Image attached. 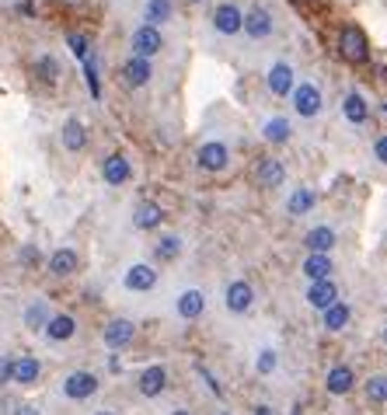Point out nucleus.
Returning a JSON list of instances; mask_svg holds the SVG:
<instances>
[{"instance_id":"22","label":"nucleus","mask_w":387,"mask_h":415,"mask_svg":"<svg viewBox=\"0 0 387 415\" xmlns=\"http://www.w3.org/2000/svg\"><path fill=\"white\" fill-rule=\"evenodd\" d=\"M53 342H70L74 335H77V321L70 317V314H53L49 321H46V328H42Z\"/></svg>"},{"instance_id":"37","label":"nucleus","mask_w":387,"mask_h":415,"mask_svg":"<svg viewBox=\"0 0 387 415\" xmlns=\"http://www.w3.org/2000/svg\"><path fill=\"white\" fill-rule=\"evenodd\" d=\"M84 77H88V88H91V95H101V88H98V67H95V56H88L84 60Z\"/></svg>"},{"instance_id":"3","label":"nucleus","mask_w":387,"mask_h":415,"mask_svg":"<svg viewBox=\"0 0 387 415\" xmlns=\"http://www.w3.org/2000/svg\"><path fill=\"white\" fill-rule=\"evenodd\" d=\"M63 395H67L70 402H84V398H91V395H98V377L95 374H88V370H74V374H67V381H63Z\"/></svg>"},{"instance_id":"18","label":"nucleus","mask_w":387,"mask_h":415,"mask_svg":"<svg viewBox=\"0 0 387 415\" xmlns=\"http://www.w3.org/2000/svg\"><path fill=\"white\" fill-rule=\"evenodd\" d=\"M265 84H269V91L276 95V98H287V95H293V67L290 63H276L273 70H269V77H265Z\"/></svg>"},{"instance_id":"34","label":"nucleus","mask_w":387,"mask_h":415,"mask_svg":"<svg viewBox=\"0 0 387 415\" xmlns=\"http://www.w3.org/2000/svg\"><path fill=\"white\" fill-rule=\"evenodd\" d=\"M363 388H367V398H370V402L387 405V374H374V377H370Z\"/></svg>"},{"instance_id":"35","label":"nucleus","mask_w":387,"mask_h":415,"mask_svg":"<svg viewBox=\"0 0 387 415\" xmlns=\"http://www.w3.org/2000/svg\"><path fill=\"white\" fill-rule=\"evenodd\" d=\"M67 46H70V53H74L77 60H88V35L70 32V35H67Z\"/></svg>"},{"instance_id":"26","label":"nucleus","mask_w":387,"mask_h":415,"mask_svg":"<svg viewBox=\"0 0 387 415\" xmlns=\"http://www.w3.org/2000/svg\"><path fill=\"white\" fill-rule=\"evenodd\" d=\"M342 112H346V119H349V122H356V126H363V122L370 119V105H367V98H363L360 91H349V95H346Z\"/></svg>"},{"instance_id":"16","label":"nucleus","mask_w":387,"mask_h":415,"mask_svg":"<svg viewBox=\"0 0 387 415\" xmlns=\"http://www.w3.org/2000/svg\"><path fill=\"white\" fill-rule=\"evenodd\" d=\"M136 388H140L143 398H157V395L168 388V370H164V367H147V370L140 374Z\"/></svg>"},{"instance_id":"28","label":"nucleus","mask_w":387,"mask_h":415,"mask_svg":"<svg viewBox=\"0 0 387 415\" xmlns=\"http://www.w3.org/2000/svg\"><path fill=\"white\" fill-rule=\"evenodd\" d=\"M317 203V196H314V189H296L290 199H287V213L290 216H303V213H310Z\"/></svg>"},{"instance_id":"7","label":"nucleus","mask_w":387,"mask_h":415,"mask_svg":"<svg viewBox=\"0 0 387 415\" xmlns=\"http://www.w3.org/2000/svg\"><path fill=\"white\" fill-rule=\"evenodd\" d=\"M101 335H105V345H108V349H126V345L136 338V324H133L129 317H112Z\"/></svg>"},{"instance_id":"23","label":"nucleus","mask_w":387,"mask_h":415,"mask_svg":"<svg viewBox=\"0 0 387 415\" xmlns=\"http://www.w3.org/2000/svg\"><path fill=\"white\" fill-rule=\"evenodd\" d=\"M39 374H42V367H39L35 356H18V360H11V381H14V384H35Z\"/></svg>"},{"instance_id":"4","label":"nucleus","mask_w":387,"mask_h":415,"mask_svg":"<svg viewBox=\"0 0 387 415\" xmlns=\"http://www.w3.org/2000/svg\"><path fill=\"white\" fill-rule=\"evenodd\" d=\"M223 304H227V311L230 314L251 311V304H255V290H251V283H244V279L227 283V290H223Z\"/></svg>"},{"instance_id":"14","label":"nucleus","mask_w":387,"mask_h":415,"mask_svg":"<svg viewBox=\"0 0 387 415\" xmlns=\"http://www.w3.org/2000/svg\"><path fill=\"white\" fill-rule=\"evenodd\" d=\"M129 175H133V168H129V161H126L122 154H112V157L101 161V178H105L108 185H126Z\"/></svg>"},{"instance_id":"5","label":"nucleus","mask_w":387,"mask_h":415,"mask_svg":"<svg viewBox=\"0 0 387 415\" xmlns=\"http://www.w3.org/2000/svg\"><path fill=\"white\" fill-rule=\"evenodd\" d=\"M255 182H258V189H280L287 182V164L280 157H262L255 168Z\"/></svg>"},{"instance_id":"33","label":"nucleus","mask_w":387,"mask_h":415,"mask_svg":"<svg viewBox=\"0 0 387 415\" xmlns=\"http://www.w3.org/2000/svg\"><path fill=\"white\" fill-rule=\"evenodd\" d=\"M143 18H147V25H161V21H168L171 18V0H147V11H143Z\"/></svg>"},{"instance_id":"15","label":"nucleus","mask_w":387,"mask_h":415,"mask_svg":"<svg viewBox=\"0 0 387 415\" xmlns=\"http://www.w3.org/2000/svg\"><path fill=\"white\" fill-rule=\"evenodd\" d=\"M303 244H307L310 255H328V251L339 244V237H335L332 227H310V230L303 234Z\"/></svg>"},{"instance_id":"27","label":"nucleus","mask_w":387,"mask_h":415,"mask_svg":"<svg viewBox=\"0 0 387 415\" xmlns=\"http://www.w3.org/2000/svg\"><path fill=\"white\" fill-rule=\"evenodd\" d=\"M332 258L328 255H307L303 258V276L310 279V283H321V279H328L332 276Z\"/></svg>"},{"instance_id":"12","label":"nucleus","mask_w":387,"mask_h":415,"mask_svg":"<svg viewBox=\"0 0 387 415\" xmlns=\"http://www.w3.org/2000/svg\"><path fill=\"white\" fill-rule=\"evenodd\" d=\"M307 304L314 311H328L332 304H339V286L332 279H321V283H310L307 286Z\"/></svg>"},{"instance_id":"39","label":"nucleus","mask_w":387,"mask_h":415,"mask_svg":"<svg viewBox=\"0 0 387 415\" xmlns=\"http://www.w3.org/2000/svg\"><path fill=\"white\" fill-rule=\"evenodd\" d=\"M374 154H377V161H381V164H387V136H381V140L374 143Z\"/></svg>"},{"instance_id":"45","label":"nucleus","mask_w":387,"mask_h":415,"mask_svg":"<svg viewBox=\"0 0 387 415\" xmlns=\"http://www.w3.org/2000/svg\"><path fill=\"white\" fill-rule=\"evenodd\" d=\"M384 342H387V324H384Z\"/></svg>"},{"instance_id":"1","label":"nucleus","mask_w":387,"mask_h":415,"mask_svg":"<svg viewBox=\"0 0 387 415\" xmlns=\"http://www.w3.org/2000/svg\"><path fill=\"white\" fill-rule=\"evenodd\" d=\"M339 56L346 63H353V67L370 63V39H367V32L360 25H342V32H339Z\"/></svg>"},{"instance_id":"31","label":"nucleus","mask_w":387,"mask_h":415,"mask_svg":"<svg viewBox=\"0 0 387 415\" xmlns=\"http://www.w3.org/2000/svg\"><path fill=\"white\" fill-rule=\"evenodd\" d=\"M49 317H53V314H49V304H46V301H32L28 311H25V324H28L32 331H42Z\"/></svg>"},{"instance_id":"40","label":"nucleus","mask_w":387,"mask_h":415,"mask_svg":"<svg viewBox=\"0 0 387 415\" xmlns=\"http://www.w3.org/2000/svg\"><path fill=\"white\" fill-rule=\"evenodd\" d=\"M14 415H39V409H32V405H21V409H18Z\"/></svg>"},{"instance_id":"44","label":"nucleus","mask_w":387,"mask_h":415,"mask_svg":"<svg viewBox=\"0 0 387 415\" xmlns=\"http://www.w3.org/2000/svg\"><path fill=\"white\" fill-rule=\"evenodd\" d=\"M63 4H77V0H63Z\"/></svg>"},{"instance_id":"2","label":"nucleus","mask_w":387,"mask_h":415,"mask_svg":"<svg viewBox=\"0 0 387 415\" xmlns=\"http://www.w3.org/2000/svg\"><path fill=\"white\" fill-rule=\"evenodd\" d=\"M129 46H133V56L150 60V56H157V53L164 49V35H161V28H154V25H140V28L133 32Z\"/></svg>"},{"instance_id":"9","label":"nucleus","mask_w":387,"mask_h":415,"mask_svg":"<svg viewBox=\"0 0 387 415\" xmlns=\"http://www.w3.org/2000/svg\"><path fill=\"white\" fill-rule=\"evenodd\" d=\"M241 21H244V14H241L237 4H220V7L213 11V28H216L220 35H237V32H241Z\"/></svg>"},{"instance_id":"13","label":"nucleus","mask_w":387,"mask_h":415,"mask_svg":"<svg viewBox=\"0 0 387 415\" xmlns=\"http://www.w3.org/2000/svg\"><path fill=\"white\" fill-rule=\"evenodd\" d=\"M150 77H154V70H150V60L129 56V60L122 63V84H126V88H143Z\"/></svg>"},{"instance_id":"38","label":"nucleus","mask_w":387,"mask_h":415,"mask_svg":"<svg viewBox=\"0 0 387 415\" xmlns=\"http://www.w3.org/2000/svg\"><path fill=\"white\" fill-rule=\"evenodd\" d=\"M4 384H11V360L7 356H0V388Z\"/></svg>"},{"instance_id":"10","label":"nucleus","mask_w":387,"mask_h":415,"mask_svg":"<svg viewBox=\"0 0 387 415\" xmlns=\"http://www.w3.org/2000/svg\"><path fill=\"white\" fill-rule=\"evenodd\" d=\"M273 14L265 11V7H251L248 14H244V21H241V32H248L251 39H269L273 35Z\"/></svg>"},{"instance_id":"42","label":"nucleus","mask_w":387,"mask_h":415,"mask_svg":"<svg viewBox=\"0 0 387 415\" xmlns=\"http://www.w3.org/2000/svg\"><path fill=\"white\" fill-rule=\"evenodd\" d=\"M171 415H192V412H189V409H175Z\"/></svg>"},{"instance_id":"32","label":"nucleus","mask_w":387,"mask_h":415,"mask_svg":"<svg viewBox=\"0 0 387 415\" xmlns=\"http://www.w3.org/2000/svg\"><path fill=\"white\" fill-rule=\"evenodd\" d=\"M32 70H35V77H39L42 84H56V81H60V63H56L53 56H39Z\"/></svg>"},{"instance_id":"11","label":"nucleus","mask_w":387,"mask_h":415,"mask_svg":"<svg viewBox=\"0 0 387 415\" xmlns=\"http://www.w3.org/2000/svg\"><path fill=\"white\" fill-rule=\"evenodd\" d=\"M293 108H296V115H303V119L317 115V112H321V91H317L314 84H296V88H293Z\"/></svg>"},{"instance_id":"41","label":"nucleus","mask_w":387,"mask_h":415,"mask_svg":"<svg viewBox=\"0 0 387 415\" xmlns=\"http://www.w3.org/2000/svg\"><path fill=\"white\" fill-rule=\"evenodd\" d=\"M255 415H273V409H269V405H258V409H255Z\"/></svg>"},{"instance_id":"6","label":"nucleus","mask_w":387,"mask_h":415,"mask_svg":"<svg viewBox=\"0 0 387 415\" xmlns=\"http://www.w3.org/2000/svg\"><path fill=\"white\" fill-rule=\"evenodd\" d=\"M122 283H126V290H133V294H147V290L157 286V269L147 265V262H136V265L126 269Z\"/></svg>"},{"instance_id":"20","label":"nucleus","mask_w":387,"mask_h":415,"mask_svg":"<svg viewBox=\"0 0 387 415\" xmlns=\"http://www.w3.org/2000/svg\"><path fill=\"white\" fill-rule=\"evenodd\" d=\"M324 388H328V395H349L353 388H356V374H353V367H332L328 370V377H324Z\"/></svg>"},{"instance_id":"30","label":"nucleus","mask_w":387,"mask_h":415,"mask_svg":"<svg viewBox=\"0 0 387 415\" xmlns=\"http://www.w3.org/2000/svg\"><path fill=\"white\" fill-rule=\"evenodd\" d=\"M154 255H157V262H175V258L182 255V237H178V234H164V237L154 244Z\"/></svg>"},{"instance_id":"43","label":"nucleus","mask_w":387,"mask_h":415,"mask_svg":"<svg viewBox=\"0 0 387 415\" xmlns=\"http://www.w3.org/2000/svg\"><path fill=\"white\" fill-rule=\"evenodd\" d=\"M95 415H115V412H108V409H101V412H95Z\"/></svg>"},{"instance_id":"19","label":"nucleus","mask_w":387,"mask_h":415,"mask_svg":"<svg viewBox=\"0 0 387 415\" xmlns=\"http://www.w3.org/2000/svg\"><path fill=\"white\" fill-rule=\"evenodd\" d=\"M77 265H81V258H77V251H74V248H56V251L49 255V272H53V276H60V279L74 276V272H77Z\"/></svg>"},{"instance_id":"17","label":"nucleus","mask_w":387,"mask_h":415,"mask_svg":"<svg viewBox=\"0 0 387 415\" xmlns=\"http://www.w3.org/2000/svg\"><path fill=\"white\" fill-rule=\"evenodd\" d=\"M175 311H178L182 321H195V317H202V311H206V294H202V290H185V294H178Z\"/></svg>"},{"instance_id":"36","label":"nucleus","mask_w":387,"mask_h":415,"mask_svg":"<svg viewBox=\"0 0 387 415\" xmlns=\"http://www.w3.org/2000/svg\"><path fill=\"white\" fill-rule=\"evenodd\" d=\"M255 370L265 377V374H273L276 370V349H262L258 353V360H255Z\"/></svg>"},{"instance_id":"24","label":"nucleus","mask_w":387,"mask_h":415,"mask_svg":"<svg viewBox=\"0 0 387 415\" xmlns=\"http://www.w3.org/2000/svg\"><path fill=\"white\" fill-rule=\"evenodd\" d=\"M161 223H164V209L157 203H140L133 209V227L136 230H157Z\"/></svg>"},{"instance_id":"8","label":"nucleus","mask_w":387,"mask_h":415,"mask_svg":"<svg viewBox=\"0 0 387 415\" xmlns=\"http://www.w3.org/2000/svg\"><path fill=\"white\" fill-rule=\"evenodd\" d=\"M195 161H199V168H202V171H223V168H227V161H230V150H227L223 143L209 140V143H202V147H199Z\"/></svg>"},{"instance_id":"25","label":"nucleus","mask_w":387,"mask_h":415,"mask_svg":"<svg viewBox=\"0 0 387 415\" xmlns=\"http://www.w3.org/2000/svg\"><path fill=\"white\" fill-rule=\"evenodd\" d=\"M262 136L269 140V143H287L293 136V126H290V119L287 115H273V119H265V126H262Z\"/></svg>"},{"instance_id":"29","label":"nucleus","mask_w":387,"mask_h":415,"mask_svg":"<svg viewBox=\"0 0 387 415\" xmlns=\"http://www.w3.org/2000/svg\"><path fill=\"white\" fill-rule=\"evenodd\" d=\"M321 314H324V328H328V331H342V328L349 324V317H353V311H349V304H346V301L332 304L328 311H321Z\"/></svg>"},{"instance_id":"46","label":"nucleus","mask_w":387,"mask_h":415,"mask_svg":"<svg viewBox=\"0 0 387 415\" xmlns=\"http://www.w3.org/2000/svg\"><path fill=\"white\" fill-rule=\"evenodd\" d=\"M189 4H202V0H189Z\"/></svg>"},{"instance_id":"21","label":"nucleus","mask_w":387,"mask_h":415,"mask_svg":"<svg viewBox=\"0 0 387 415\" xmlns=\"http://www.w3.org/2000/svg\"><path fill=\"white\" fill-rule=\"evenodd\" d=\"M60 140H63V147H67L70 154L84 150V147H88V129H84V122H81V119H67L63 129H60Z\"/></svg>"}]
</instances>
